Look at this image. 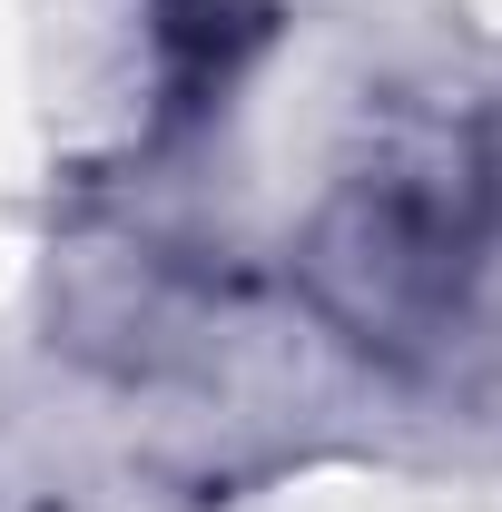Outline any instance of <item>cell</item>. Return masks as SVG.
<instances>
[{"mask_svg": "<svg viewBox=\"0 0 502 512\" xmlns=\"http://www.w3.org/2000/svg\"><path fill=\"white\" fill-rule=\"evenodd\" d=\"M502 227V158L463 119H394L325 188L296 276L315 316L384 365H424L473 316L483 247Z\"/></svg>", "mask_w": 502, "mask_h": 512, "instance_id": "6da1fadb", "label": "cell"}, {"mask_svg": "<svg viewBox=\"0 0 502 512\" xmlns=\"http://www.w3.org/2000/svg\"><path fill=\"white\" fill-rule=\"evenodd\" d=\"M493 158H502V138H493Z\"/></svg>", "mask_w": 502, "mask_h": 512, "instance_id": "7a4b0ae2", "label": "cell"}]
</instances>
